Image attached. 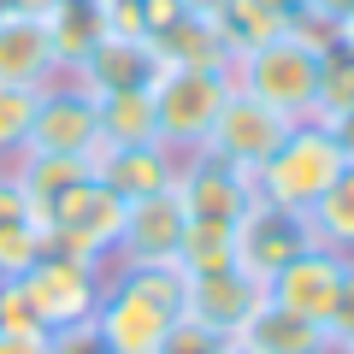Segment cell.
<instances>
[{
    "mask_svg": "<svg viewBox=\"0 0 354 354\" xmlns=\"http://www.w3.org/2000/svg\"><path fill=\"white\" fill-rule=\"evenodd\" d=\"M183 319V272L177 266H106L95 337L106 354H160Z\"/></svg>",
    "mask_w": 354,
    "mask_h": 354,
    "instance_id": "obj_1",
    "label": "cell"
},
{
    "mask_svg": "<svg viewBox=\"0 0 354 354\" xmlns=\"http://www.w3.org/2000/svg\"><path fill=\"white\" fill-rule=\"evenodd\" d=\"M325 41L330 36H319L313 24L295 18V24L278 30L272 41L242 48L236 59H230V83H236V95H248V101L283 113L290 124H301V118H313V101H319V59H325Z\"/></svg>",
    "mask_w": 354,
    "mask_h": 354,
    "instance_id": "obj_2",
    "label": "cell"
},
{
    "mask_svg": "<svg viewBox=\"0 0 354 354\" xmlns=\"http://www.w3.org/2000/svg\"><path fill=\"white\" fill-rule=\"evenodd\" d=\"M342 165L348 160H342L337 136H330L319 118H301V124H290V136L278 142V153L254 171V189H260L266 201L290 207V213H307V207L342 177Z\"/></svg>",
    "mask_w": 354,
    "mask_h": 354,
    "instance_id": "obj_3",
    "label": "cell"
},
{
    "mask_svg": "<svg viewBox=\"0 0 354 354\" xmlns=\"http://www.w3.org/2000/svg\"><path fill=\"white\" fill-rule=\"evenodd\" d=\"M230 71H201V65H160L148 83L153 95V124L171 153H195L213 130L218 106L230 101Z\"/></svg>",
    "mask_w": 354,
    "mask_h": 354,
    "instance_id": "obj_4",
    "label": "cell"
},
{
    "mask_svg": "<svg viewBox=\"0 0 354 354\" xmlns=\"http://www.w3.org/2000/svg\"><path fill=\"white\" fill-rule=\"evenodd\" d=\"M41 230H48V248L53 254H71V260H88V266H113V248H118V230H124V201H118L106 183L83 177L59 201L41 213Z\"/></svg>",
    "mask_w": 354,
    "mask_h": 354,
    "instance_id": "obj_5",
    "label": "cell"
},
{
    "mask_svg": "<svg viewBox=\"0 0 354 354\" xmlns=\"http://www.w3.org/2000/svg\"><path fill=\"white\" fill-rule=\"evenodd\" d=\"M101 283H106L101 266L71 260V254H53V248L24 272V290H30V301H36V313H41L48 330L88 325L95 307H101Z\"/></svg>",
    "mask_w": 354,
    "mask_h": 354,
    "instance_id": "obj_6",
    "label": "cell"
},
{
    "mask_svg": "<svg viewBox=\"0 0 354 354\" xmlns=\"http://www.w3.org/2000/svg\"><path fill=\"white\" fill-rule=\"evenodd\" d=\"M301 248H319L313 230H307V213H290V207L254 195L248 213L236 218V266L242 272H248L254 283H272Z\"/></svg>",
    "mask_w": 354,
    "mask_h": 354,
    "instance_id": "obj_7",
    "label": "cell"
},
{
    "mask_svg": "<svg viewBox=\"0 0 354 354\" xmlns=\"http://www.w3.org/2000/svg\"><path fill=\"white\" fill-rule=\"evenodd\" d=\"M177 201H183V213L189 218H225V225H236L242 213H248V201L260 189H254V171H242V165L218 160V153H177V177H171Z\"/></svg>",
    "mask_w": 354,
    "mask_h": 354,
    "instance_id": "obj_8",
    "label": "cell"
},
{
    "mask_svg": "<svg viewBox=\"0 0 354 354\" xmlns=\"http://www.w3.org/2000/svg\"><path fill=\"white\" fill-rule=\"evenodd\" d=\"M101 142V118H95V95L59 77L53 88L36 95V118H30L24 153H65V160H88V148Z\"/></svg>",
    "mask_w": 354,
    "mask_h": 354,
    "instance_id": "obj_9",
    "label": "cell"
},
{
    "mask_svg": "<svg viewBox=\"0 0 354 354\" xmlns=\"http://www.w3.org/2000/svg\"><path fill=\"white\" fill-rule=\"evenodd\" d=\"M283 136H290V118L230 88V101L218 106V118H213V130H207L201 153H218V160L242 165V171H260V165L278 153Z\"/></svg>",
    "mask_w": 354,
    "mask_h": 354,
    "instance_id": "obj_10",
    "label": "cell"
},
{
    "mask_svg": "<svg viewBox=\"0 0 354 354\" xmlns=\"http://www.w3.org/2000/svg\"><path fill=\"white\" fill-rule=\"evenodd\" d=\"M183 201L177 189H160L148 201H130L124 207V230H118V248L113 266H177V248H183Z\"/></svg>",
    "mask_w": 354,
    "mask_h": 354,
    "instance_id": "obj_11",
    "label": "cell"
},
{
    "mask_svg": "<svg viewBox=\"0 0 354 354\" xmlns=\"http://www.w3.org/2000/svg\"><path fill=\"white\" fill-rule=\"evenodd\" d=\"M266 301V283H254L242 266H218V272H195L183 278V319H195L213 337H236L248 325V313Z\"/></svg>",
    "mask_w": 354,
    "mask_h": 354,
    "instance_id": "obj_12",
    "label": "cell"
},
{
    "mask_svg": "<svg viewBox=\"0 0 354 354\" xmlns=\"http://www.w3.org/2000/svg\"><path fill=\"white\" fill-rule=\"evenodd\" d=\"M65 77V59L48 36V18L0 12V88H53Z\"/></svg>",
    "mask_w": 354,
    "mask_h": 354,
    "instance_id": "obj_13",
    "label": "cell"
},
{
    "mask_svg": "<svg viewBox=\"0 0 354 354\" xmlns=\"http://www.w3.org/2000/svg\"><path fill=\"white\" fill-rule=\"evenodd\" d=\"M83 165H88V177L106 183L124 207L171 189V177H177V153L165 148V142H148V148H113V142H95Z\"/></svg>",
    "mask_w": 354,
    "mask_h": 354,
    "instance_id": "obj_14",
    "label": "cell"
},
{
    "mask_svg": "<svg viewBox=\"0 0 354 354\" xmlns=\"http://www.w3.org/2000/svg\"><path fill=\"white\" fill-rule=\"evenodd\" d=\"M342 272H348V254H330V248H301L278 278L266 283V301L290 307L301 319H319L325 325L330 307H337V290H342Z\"/></svg>",
    "mask_w": 354,
    "mask_h": 354,
    "instance_id": "obj_15",
    "label": "cell"
},
{
    "mask_svg": "<svg viewBox=\"0 0 354 354\" xmlns=\"http://www.w3.org/2000/svg\"><path fill=\"white\" fill-rule=\"evenodd\" d=\"M153 71H160V53H153L148 36H101L71 65V83L101 101V95H118V88H148Z\"/></svg>",
    "mask_w": 354,
    "mask_h": 354,
    "instance_id": "obj_16",
    "label": "cell"
},
{
    "mask_svg": "<svg viewBox=\"0 0 354 354\" xmlns=\"http://www.w3.org/2000/svg\"><path fill=\"white\" fill-rule=\"evenodd\" d=\"M230 342H242L248 354H337L330 348V330L319 319H301L278 301H260Z\"/></svg>",
    "mask_w": 354,
    "mask_h": 354,
    "instance_id": "obj_17",
    "label": "cell"
},
{
    "mask_svg": "<svg viewBox=\"0 0 354 354\" xmlns=\"http://www.w3.org/2000/svg\"><path fill=\"white\" fill-rule=\"evenodd\" d=\"M153 41V53H160V65H201V71H230V41L218 36V24L213 18H195V12H183L177 24H165L160 36H148Z\"/></svg>",
    "mask_w": 354,
    "mask_h": 354,
    "instance_id": "obj_18",
    "label": "cell"
},
{
    "mask_svg": "<svg viewBox=\"0 0 354 354\" xmlns=\"http://www.w3.org/2000/svg\"><path fill=\"white\" fill-rule=\"evenodd\" d=\"M95 118H101V142H113V148H148V142H160L153 95H148V88L101 95V101H95Z\"/></svg>",
    "mask_w": 354,
    "mask_h": 354,
    "instance_id": "obj_19",
    "label": "cell"
},
{
    "mask_svg": "<svg viewBox=\"0 0 354 354\" xmlns=\"http://www.w3.org/2000/svg\"><path fill=\"white\" fill-rule=\"evenodd\" d=\"M6 171H12V183L30 195V207H36V218H41L65 189H71V183H83V177H88V165L83 160H65V153H18Z\"/></svg>",
    "mask_w": 354,
    "mask_h": 354,
    "instance_id": "obj_20",
    "label": "cell"
},
{
    "mask_svg": "<svg viewBox=\"0 0 354 354\" xmlns=\"http://www.w3.org/2000/svg\"><path fill=\"white\" fill-rule=\"evenodd\" d=\"M307 230H313L319 248L348 254V260H354V165H342V177L307 207Z\"/></svg>",
    "mask_w": 354,
    "mask_h": 354,
    "instance_id": "obj_21",
    "label": "cell"
},
{
    "mask_svg": "<svg viewBox=\"0 0 354 354\" xmlns=\"http://www.w3.org/2000/svg\"><path fill=\"white\" fill-rule=\"evenodd\" d=\"M48 36H53V48H59V59H65V77H71V65L106 36L101 0H59L48 12Z\"/></svg>",
    "mask_w": 354,
    "mask_h": 354,
    "instance_id": "obj_22",
    "label": "cell"
},
{
    "mask_svg": "<svg viewBox=\"0 0 354 354\" xmlns=\"http://www.w3.org/2000/svg\"><path fill=\"white\" fill-rule=\"evenodd\" d=\"M213 24H218V36L230 41V53H242V48H260V41H272L278 30H290L295 18L278 12L272 0H225Z\"/></svg>",
    "mask_w": 354,
    "mask_h": 354,
    "instance_id": "obj_23",
    "label": "cell"
},
{
    "mask_svg": "<svg viewBox=\"0 0 354 354\" xmlns=\"http://www.w3.org/2000/svg\"><path fill=\"white\" fill-rule=\"evenodd\" d=\"M218 266H236V225H225V218H189L183 225V248H177V272L195 278V272H218Z\"/></svg>",
    "mask_w": 354,
    "mask_h": 354,
    "instance_id": "obj_24",
    "label": "cell"
},
{
    "mask_svg": "<svg viewBox=\"0 0 354 354\" xmlns=\"http://www.w3.org/2000/svg\"><path fill=\"white\" fill-rule=\"evenodd\" d=\"M354 106V48L342 41H325V59H319V101H313V118L330 124Z\"/></svg>",
    "mask_w": 354,
    "mask_h": 354,
    "instance_id": "obj_25",
    "label": "cell"
},
{
    "mask_svg": "<svg viewBox=\"0 0 354 354\" xmlns=\"http://www.w3.org/2000/svg\"><path fill=\"white\" fill-rule=\"evenodd\" d=\"M41 254H48L41 218H12V225H0V278H24Z\"/></svg>",
    "mask_w": 354,
    "mask_h": 354,
    "instance_id": "obj_26",
    "label": "cell"
},
{
    "mask_svg": "<svg viewBox=\"0 0 354 354\" xmlns=\"http://www.w3.org/2000/svg\"><path fill=\"white\" fill-rule=\"evenodd\" d=\"M30 118H36V88H0V165L24 153Z\"/></svg>",
    "mask_w": 354,
    "mask_h": 354,
    "instance_id": "obj_27",
    "label": "cell"
},
{
    "mask_svg": "<svg viewBox=\"0 0 354 354\" xmlns=\"http://www.w3.org/2000/svg\"><path fill=\"white\" fill-rule=\"evenodd\" d=\"M0 330H18V337H48V325H41L36 301H30L24 278H0Z\"/></svg>",
    "mask_w": 354,
    "mask_h": 354,
    "instance_id": "obj_28",
    "label": "cell"
},
{
    "mask_svg": "<svg viewBox=\"0 0 354 354\" xmlns=\"http://www.w3.org/2000/svg\"><path fill=\"white\" fill-rule=\"evenodd\" d=\"M325 330H330V348H348L354 342V260H348V272H342V290H337V307H330Z\"/></svg>",
    "mask_w": 354,
    "mask_h": 354,
    "instance_id": "obj_29",
    "label": "cell"
},
{
    "mask_svg": "<svg viewBox=\"0 0 354 354\" xmlns=\"http://www.w3.org/2000/svg\"><path fill=\"white\" fill-rule=\"evenodd\" d=\"M225 348V337H213V330H201L195 319H177L171 325V337H165V348L160 354H218Z\"/></svg>",
    "mask_w": 354,
    "mask_h": 354,
    "instance_id": "obj_30",
    "label": "cell"
},
{
    "mask_svg": "<svg viewBox=\"0 0 354 354\" xmlns=\"http://www.w3.org/2000/svg\"><path fill=\"white\" fill-rule=\"evenodd\" d=\"M354 18V0H301V24H313L319 36L337 41V30Z\"/></svg>",
    "mask_w": 354,
    "mask_h": 354,
    "instance_id": "obj_31",
    "label": "cell"
},
{
    "mask_svg": "<svg viewBox=\"0 0 354 354\" xmlns=\"http://www.w3.org/2000/svg\"><path fill=\"white\" fill-rule=\"evenodd\" d=\"M48 354H106L95 325H71V330H53L48 337Z\"/></svg>",
    "mask_w": 354,
    "mask_h": 354,
    "instance_id": "obj_32",
    "label": "cell"
},
{
    "mask_svg": "<svg viewBox=\"0 0 354 354\" xmlns=\"http://www.w3.org/2000/svg\"><path fill=\"white\" fill-rule=\"evenodd\" d=\"M12 218H36L30 195L12 183V171H0V225H12Z\"/></svg>",
    "mask_w": 354,
    "mask_h": 354,
    "instance_id": "obj_33",
    "label": "cell"
},
{
    "mask_svg": "<svg viewBox=\"0 0 354 354\" xmlns=\"http://www.w3.org/2000/svg\"><path fill=\"white\" fill-rule=\"evenodd\" d=\"M53 337V330H48ZM48 337H18V330H0V354H48Z\"/></svg>",
    "mask_w": 354,
    "mask_h": 354,
    "instance_id": "obj_34",
    "label": "cell"
},
{
    "mask_svg": "<svg viewBox=\"0 0 354 354\" xmlns=\"http://www.w3.org/2000/svg\"><path fill=\"white\" fill-rule=\"evenodd\" d=\"M330 136H337V148H342V160H348L354 165V106H348V113H342V118H330Z\"/></svg>",
    "mask_w": 354,
    "mask_h": 354,
    "instance_id": "obj_35",
    "label": "cell"
},
{
    "mask_svg": "<svg viewBox=\"0 0 354 354\" xmlns=\"http://www.w3.org/2000/svg\"><path fill=\"white\" fill-rule=\"evenodd\" d=\"M59 0H6V12H30V18H48Z\"/></svg>",
    "mask_w": 354,
    "mask_h": 354,
    "instance_id": "obj_36",
    "label": "cell"
},
{
    "mask_svg": "<svg viewBox=\"0 0 354 354\" xmlns=\"http://www.w3.org/2000/svg\"><path fill=\"white\" fill-rule=\"evenodd\" d=\"M218 6L225 0H183V12H195V18H218Z\"/></svg>",
    "mask_w": 354,
    "mask_h": 354,
    "instance_id": "obj_37",
    "label": "cell"
},
{
    "mask_svg": "<svg viewBox=\"0 0 354 354\" xmlns=\"http://www.w3.org/2000/svg\"><path fill=\"white\" fill-rule=\"evenodd\" d=\"M278 12H290V18H301V0H272Z\"/></svg>",
    "mask_w": 354,
    "mask_h": 354,
    "instance_id": "obj_38",
    "label": "cell"
},
{
    "mask_svg": "<svg viewBox=\"0 0 354 354\" xmlns=\"http://www.w3.org/2000/svg\"><path fill=\"white\" fill-rule=\"evenodd\" d=\"M337 41H342V48H354V18H348L342 30H337Z\"/></svg>",
    "mask_w": 354,
    "mask_h": 354,
    "instance_id": "obj_39",
    "label": "cell"
},
{
    "mask_svg": "<svg viewBox=\"0 0 354 354\" xmlns=\"http://www.w3.org/2000/svg\"><path fill=\"white\" fill-rule=\"evenodd\" d=\"M218 354H248V348H242V342H225V348H218Z\"/></svg>",
    "mask_w": 354,
    "mask_h": 354,
    "instance_id": "obj_40",
    "label": "cell"
},
{
    "mask_svg": "<svg viewBox=\"0 0 354 354\" xmlns=\"http://www.w3.org/2000/svg\"><path fill=\"white\" fill-rule=\"evenodd\" d=\"M337 354H354V342H348V348H337Z\"/></svg>",
    "mask_w": 354,
    "mask_h": 354,
    "instance_id": "obj_41",
    "label": "cell"
},
{
    "mask_svg": "<svg viewBox=\"0 0 354 354\" xmlns=\"http://www.w3.org/2000/svg\"><path fill=\"white\" fill-rule=\"evenodd\" d=\"M0 171H6V165H0Z\"/></svg>",
    "mask_w": 354,
    "mask_h": 354,
    "instance_id": "obj_42",
    "label": "cell"
}]
</instances>
